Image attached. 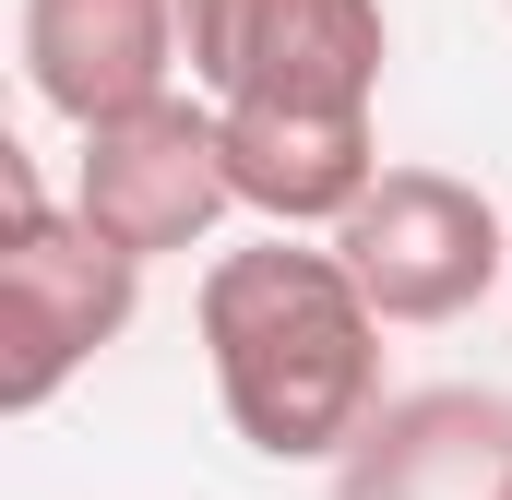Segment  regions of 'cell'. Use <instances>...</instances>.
I'll list each match as a JSON object with an SVG mask.
<instances>
[{"mask_svg": "<svg viewBox=\"0 0 512 500\" xmlns=\"http://www.w3.org/2000/svg\"><path fill=\"white\" fill-rule=\"evenodd\" d=\"M203 370L227 429L262 465H346L358 429L382 417V310L358 298V274L334 239H251L203 262Z\"/></svg>", "mask_w": 512, "mask_h": 500, "instance_id": "1", "label": "cell"}, {"mask_svg": "<svg viewBox=\"0 0 512 500\" xmlns=\"http://www.w3.org/2000/svg\"><path fill=\"white\" fill-rule=\"evenodd\" d=\"M0 203H12V227H0V405L12 417H48L60 381L96 370L131 334L143 262L108 250L72 203H48V179H36L24 143H0Z\"/></svg>", "mask_w": 512, "mask_h": 500, "instance_id": "2", "label": "cell"}, {"mask_svg": "<svg viewBox=\"0 0 512 500\" xmlns=\"http://www.w3.org/2000/svg\"><path fill=\"white\" fill-rule=\"evenodd\" d=\"M191 96L203 108H274V120H382L393 24L382 0H179Z\"/></svg>", "mask_w": 512, "mask_h": 500, "instance_id": "3", "label": "cell"}, {"mask_svg": "<svg viewBox=\"0 0 512 500\" xmlns=\"http://www.w3.org/2000/svg\"><path fill=\"white\" fill-rule=\"evenodd\" d=\"M334 262L358 274V298L382 310V334L405 322H465L477 298H512V227L501 203L453 167H382V191L334 227Z\"/></svg>", "mask_w": 512, "mask_h": 500, "instance_id": "4", "label": "cell"}, {"mask_svg": "<svg viewBox=\"0 0 512 500\" xmlns=\"http://www.w3.org/2000/svg\"><path fill=\"white\" fill-rule=\"evenodd\" d=\"M72 215L108 250H131V262L203 250L239 215V191H227V120H215L203 96H167V108H143V120L84 131V155H72Z\"/></svg>", "mask_w": 512, "mask_h": 500, "instance_id": "5", "label": "cell"}, {"mask_svg": "<svg viewBox=\"0 0 512 500\" xmlns=\"http://www.w3.org/2000/svg\"><path fill=\"white\" fill-rule=\"evenodd\" d=\"M24 84L48 120H72V143L191 96L179 0H24Z\"/></svg>", "mask_w": 512, "mask_h": 500, "instance_id": "6", "label": "cell"}, {"mask_svg": "<svg viewBox=\"0 0 512 500\" xmlns=\"http://www.w3.org/2000/svg\"><path fill=\"white\" fill-rule=\"evenodd\" d=\"M334 500H512V393L477 381L393 393L334 465Z\"/></svg>", "mask_w": 512, "mask_h": 500, "instance_id": "7", "label": "cell"}, {"mask_svg": "<svg viewBox=\"0 0 512 500\" xmlns=\"http://www.w3.org/2000/svg\"><path fill=\"white\" fill-rule=\"evenodd\" d=\"M227 191L274 239H334L382 191V131L370 120H274V108H239L227 120Z\"/></svg>", "mask_w": 512, "mask_h": 500, "instance_id": "8", "label": "cell"}]
</instances>
